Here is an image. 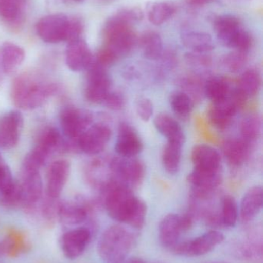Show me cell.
Segmentation results:
<instances>
[{
	"label": "cell",
	"mask_w": 263,
	"mask_h": 263,
	"mask_svg": "<svg viewBox=\"0 0 263 263\" xmlns=\"http://www.w3.org/2000/svg\"><path fill=\"white\" fill-rule=\"evenodd\" d=\"M247 53L234 50L226 54L222 58V65L225 70L233 73L239 72L245 67L247 63Z\"/></svg>",
	"instance_id": "cell-37"
},
{
	"label": "cell",
	"mask_w": 263,
	"mask_h": 263,
	"mask_svg": "<svg viewBox=\"0 0 263 263\" xmlns=\"http://www.w3.org/2000/svg\"><path fill=\"white\" fill-rule=\"evenodd\" d=\"M49 152L40 145H36L26 156L23 163V172H39V170L44 165Z\"/></svg>",
	"instance_id": "cell-36"
},
{
	"label": "cell",
	"mask_w": 263,
	"mask_h": 263,
	"mask_svg": "<svg viewBox=\"0 0 263 263\" xmlns=\"http://www.w3.org/2000/svg\"><path fill=\"white\" fill-rule=\"evenodd\" d=\"M114 15L123 21L132 25L143 20L144 12L139 7H125L117 11Z\"/></svg>",
	"instance_id": "cell-40"
},
{
	"label": "cell",
	"mask_w": 263,
	"mask_h": 263,
	"mask_svg": "<svg viewBox=\"0 0 263 263\" xmlns=\"http://www.w3.org/2000/svg\"><path fill=\"white\" fill-rule=\"evenodd\" d=\"M263 205V190L259 185L252 187L244 195L240 204L241 219L245 223L251 222L258 216Z\"/></svg>",
	"instance_id": "cell-21"
},
{
	"label": "cell",
	"mask_w": 263,
	"mask_h": 263,
	"mask_svg": "<svg viewBox=\"0 0 263 263\" xmlns=\"http://www.w3.org/2000/svg\"><path fill=\"white\" fill-rule=\"evenodd\" d=\"M137 45L145 58L157 60L163 53V43L160 35L154 31H146L137 40Z\"/></svg>",
	"instance_id": "cell-28"
},
{
	"label": "cell",
	"mask_w": 263,
	"mask_h": 263,
	"mask_svg": "<svg viewBox=\"0 0 263 263\" xmlns=\"http://www.w3.org/2000/svg\"><path fill=\"white\" fill-rule=\"evenodd\" d=\"M23 0H0V16L14 21L20 15Z\"/></svg>",
	"instance_id": "cell-38"
},
{
	"label": "cell",
	"mask_w": 263,
	"mask_h": 263,
	"mask_svg": "<svg viewBox=\"0 0 263 263\" xmlns=\"http://www.w3.org/2000/svg\"><path fill=\"white\" fill-rule=\"evenodd\" d=\"M25 52L21 47L14 43L6 42L2 47V66L3 72L10 74L15 72L23 63Z\"/></svg>",
	"instance_id": "cell-29"
},
{
	"label": "cell",
	"mask_w": 263,
	"mask_h": 263,
	"mask_svg": "<svg viewBox=\"0 0 263 263\" xmlns=\"http://www.w3.org/2000/svg\"><path fill=\"white\" fill-rule=\"evenodd\" d=\"M111 168L118 182L130 189L138 186L145 176V165L134 157L114 158L111 161Z\"/></svg>",
	"instance_id": "cell-7"
},
{
	"label": "cell",
	"mask_w": 263,
	"mask_h": 263,
	"mask_svg": "<svg viewBox=\"0 0 263 263\" xmlns=\"http://www.w3.org/2000/svg\"><path fill=\"white\" fill-rule=\"evenodd\" d=\"M262 86L261 75L256 69H250L242 73L238 89L248 98L258 94Z\"/></svg>",
	"instance_id": "cell-32"
},
{
	"label": "cell",
	"mask_w": 263,
	"mask_h": 263,
	"mask_svg": "<svg viewBox=\"0 0 263 263\" xmlns=\"http://www.w3.org/2000/svg\"><path fill=\"white\" fill-rule=\"evenodd\" d=\"M216 263H225V262H216Z\"/></svg>",
	"instance_id": "cell-50"
},
{
	"label": "cell",
	"mask_w": 263,
	"mask_h": 263,
	"mask_svg": "<svg viewBox=\"0 0 263 263\" xmlns=\"http://www.w3.org/2000/svg\"><path fill=\"white\" fill-rule=\"evenodd\" d=\"M262 123L260 117L250 115L244 118L241 123L242 139L249 144L255 142L260 137L262 133Z\"/></svg>",
	"instance_id": "cell-34"
},
{
	"label": "cell",
	"mask_w": 263,
	"mask_h": 263,
	"mask_svg": "<svg viewBox=\"0 0 263 263\" xmlns=\"http://www.w3.org/2000/svg\"><path fill=\"white\" fill-rule=\"evenodd\" d=\"M223 241L222 233L216 230H211L191 240L179 242L171 251L177 256L198 257L213 251Z\"/></svg>",
	"instance_id": "cell-6"
},
{
	"label": "cell",
	"mask_w": 263,
	"mask_h": 263,
	"mask_svg": "<svg viewBox=\"0 0 263 263\" xmlns=\"http://www.w3.org/2000/svg\"><path fill=\"white\" fill-rule=\"evenodd\" d=\"M89 216V209L80 202H66L59 205L58 218L64 226L74 227L86 222Z\"/></svg>",
	"instance_id": "cell-23"
},
{
	"label": "cell",
	"mask_w": 263,
	"mask_h": 263,
	"mask_svg": "<svg viewBox=\"0 0 263 263\" xmlns=\"http://www.w3.org/2000/svg\"><path fill=\"white\" fill-rule=\"evenodd\" d=\"M231 89L227 80L222 77H211L204 85V93L213 103L225 100Z\"/></svg>",
	"instance_id": "cell-30"
},
{
	"label": "cell",
	"mask_w": 263,
	"mask_h": 263,
	"mask_svg": "<svg viewBox=\"0 0 263 263\" xmlns=\"http://www.w3.org/2000/svg\"><path fill=\"white\" fill-rule=\"evenodd\" d=\"M23 127V117L19 111H9L0 118V148H15Z\"/></svg>",
	"instance_id": "cell-14"
},
{
	"label": "cell",
	"mask_w": 263,
	"mask_h": 263,
	"mask_svg": "<svg viewBox=\"0 0 263 263\" xmlns=\"http://www.w3.org/2000/svg\"><path fill=\"white\" fill-rule=\"evenodd\" d=\"M72 1H74V2H82V1H83V0H72Z\"/></svg>",
	"instance_id": "cell-49"
},
{
	"label": "cell",
	"mask_w": 263,
	"mask_h": 263,
	"mask_svg": "<svg viewBox=\"0 0 263 263\" xmlns=\"http://www.w3.org/2000/svg\"><path fill=\"white\" fill-rule=\"evenodd\" d=\"M88 70L85 96L86 100L93 103H102L110 92L111 78L106 69L93 62Z\"/></svg>",
	"instance_id": "cell-8"
},
{
	"label": "cell",
	"mask_w": 263,
	"mask_h": 263,
	"mask_svg": "<svg viewBox=\"0 0 263 263\" xmlns=\"http://www.w3.org/2000/svg\"><path fill=\"white\" fill-rule=\"evenodd\" d=\"M143 149V143L135 129L128 123L120 125L115 143V151L122 157H134Z\"/></svg>",
	"instance_id": "cell-18"
},
{
	"label": "cell",
	"mask_w": 263,
	"mask_h": 263,
	"mask_svg": "<svg viewBox=\"0 0 263 263\" xmlns=\"http://www.w3.org/2000/svg\"><path fill=\"white\" fill-rule=\"evenodd\" d=\"M83 28H84V26H83V23L80 18H69L66 41L71 42L81 38Z\"/></svg>",
	"instance_id": "cell-43"
},
{
	"label": "cell",
	"mask_w": 263,
	"mask_h": 263,
	"mask_svg": "<svg viewBox=\"0 0 263 263\" xmlns=\"http://www.w3.org/2000/svg\"><path fill=\"white\" fill-rule=\"evenodd\" d=\"M220 213L222 227H236L239 218V210L236 199L231 196H225L222 200V207Z\"/></svg>",
	"instance_id": "cell-35"
},
{
	"label": "cell",
	"mask_w": 263,
	"mask_h": 263,
	"mask_svg": "<svg viewBox=\"0 0 263 263\" xmlns=\"http://www.w3.org/2000/svg\"><path fill=\"white\" fill-rule=\"evenodd\" d=\"M91 237L92 231L88 227H79L66 232L60 239L63 255L69 259L80 257L89 245Z\"/></svg>",
	"instance_id": "cell-12"
},
{
	"label": "cell",
	"mask_w": 263,
	"mask_h": 263,
	"mask_svg": "<svg viewBox=\"0 0 263 263\" xmlns=\"http://www.w3.org/2000/svg\"><path fill=\"white\" fill-rule=\"evenodd\" d=\"M105 46L120 59L132 52L137 45V38L132 25L113 15L103 28Z\"/></svg>",
	"instance_id": "cell-4"
},
{
	"label": "cell",
	"mask_w": 263,
	"mask_h": 263,
	"mask_svg": "<svg viewBox=\"0 0 263 263\" xmlns=\"http://www.w3.org/2000/svg\"><path fill=\"white\" fill-rule=\"evenodd\" d=\"M68 24L69 18L63 14L46 15L37 23V34L48 43L66 41Z\"/></svg>",
	"instance_id": "cell-10"
},
{
	"label": "cell",
	"mask_w": 263,
	"mask_h": 263,
	"mask_svg": "<svg viewBox=\"0 0 263 263\" xmlns=\"http://www.w3.org/2000/svg\"><path fill=\"white\" fill-rule=\"evenodd\" d=\"M186 1L191 6H203V5L213 3L215 0H186Z\"/></svg>",
	"instance_id": "cell-47"
},
{
	"label": "cell",
	"mask_w": 263,
	"mask_h": 263,
	"mask_svg": "<svg viewBox=\"0 0 263 263\" xmlns=\"http://www.w3.org/2000/svg\"><path fill=\"white\" fill-rule=\"evenodd\" d=\"M188 182L192 186L196 199H208L212 193L219 186L222 182L220 170H208L194 168L188 176Z\"/></svg>",
	"instance_id": "cell-13"
},
{
	"label": "cell",
	"mask_w": 263,
	"mask_h": 263,
	"mask_svg": "<svg viewBox=\"0 0 263 263\" xmlns=\"http://www.w3.org/2000/svg\"><path fill=\"white\" fill-rule=\"evenodd\" d=\"M137 114L143 121L148 122L151 120L154 114V105L148 98H142L137 101Z\"/></svg>",
	"instance_id": "cell-42"
},
{
	"label": "cell",
	"mask_w": 263,
	"mask_h": 263,
	"mask_svg": "<svg viewBox=\"0 0 263 263\" xmlns=\"http://www.w3.org/2000/svg\"><path fill=\"white\" fill-rule=\"evenodd\" d=\"M213 25L219 42L224 46L235 50L241 34L245 29L240 20L234 15H220L214 20Z\"/></svg>",
	"instance_id": "cell-15"
},
{
	"label": "cell",
	"mask_w": 263,
	"mask_h": 263,
	"mask_svg": "<svg viewBox=\"0 0 263 263\" xmlns=\"http://www.w3.org/2000/svg\"><path fill=\"white\" fill-rule=\"evenodd\" d=\"M104 206L108 216L137 231L145 223L147 205L134 196L131 189L119 182H111L106 188Z\"/></svg>",
	"instance_id": "cell-1"
},
{
	"label": "cell",
	"mask_w": 263,
	"mask_h": 263,
	"mask_svg": "<svg viewBox=\"0 0 263 263\" xmlns=\"http://www.w3.org/2000/svg\"><path fill=\"white\" fill-rule=\"evenodd\" d=\"M21 205L29 213L35 210L43 193V182L39 172H23Z\"/></svg>",
	"instance_id": "cell-16"
},
{
	"label": "cell",
	"mask_w": 263,
	"mask_h": 263,
	"mask_svg": "<svg viewBox=\"0 0 263 263\" xmlns=\"http://www.w3.org/2000/svg\"><path fill=\"white\" fill-rule=\"evenodd\" d=\"M71 173V164L66 160H57L52 162L48 170L46 179V194L51 199L60 197L63 187Z\"/></svg>",
	"instance_id": "cell-19"
},
{
	"label": "cell",
	"mask_w": 263,
	"mask_h": 263,
	"mask_svg": "<svg viewBox=\"0 0 263 263\" xmlns=\"http://www.w3.org/2000/svg\"><path fill=\"white\" fill-rule=\"evenodd\" d=\"M94 62L92 52L87 43L80 38L68 42L66 51V63L68 68L74 72H80L89 69Z\"/></svg>",
	"instance_id": "cell-17"
},
{
	"label": "cell",
	"mask_w": 263,
	"mask_h": 263,
	"mask_svg": "<svg viewBox=\"0 0 263 263\" xmlns=\"http://www.w3.org/2000/svg\"><path fill=\"white\" fill-rule=\"evenodd\" d=\"M181 41L185 47L196 53H206L214 49L211 35L200 31H185L181 35Z\"/></svg>",
	"instance_id": "cell-25"
},
{
	"label": "cell",
	"mask_w": 263,
	"mask_h": 263,
	"mask_svg": "<svg viewBox=\"0 0 263 263\" xmlns=\"http://www.w3.org/2000/svg\"><path fill=\"white\" fill-rule=\"evenodd\" d=\"M176 12V6L173 2L151 1L147 3L146 13L148 20L155 26L163 24Z\"/></svg>",
	"instance_id": "cell-27"
},
{
	"label": "cell",
	"mask_w": 263,
	"mask_h": 263,
	"mask_svg": "<svg viewBox=\"0 0 263 263\" xmlns=\"http://www.w3.org/2000/svg\"><path fill=\"white\" fill-rule=\"evenodd\" d=\"M250 144L242 139H229L223 145V153L227 162L233 167H239L247 161Z\"/></svg>",
	"instance_id": "cell-26"
},
{
	"label": "cell",
	"mask_w": 263,
	"mask_h": 263,
	"mask_svg": "<svg viewBox=\"0 0 263 263\" xmlns=\"http://www.w3.org/2000/svg\"><path fill=\"white\" fill-rule=\"evenodd\" d=\"M128 263H145L142 260V259H138V258H134V259H131Z\"/></svg>",
	"instance_id": "cell-48"
},
{
	"label": "cell",
	"mask_w": 263,
	"mask_h": 263,
	"mask_svg": "<svg viewBox=\"0 0 263 263\" xmlns=\"http://www.w3.org/2000/svg\"><path fill=\"white\" fill-rule=\"evenodd\" d=\"M29 243L24 233L16 229L9 228L4 239L0 242V254L15 258L29 250Z\"/></svg>",
	"instance_id": "cell-22"
},
{
	"label": "cell",
	"mask_w": 263,
	"mask_h": 263,
	"mask_svg": "<svg viewBox=\"0 0 263 263\" xmlns=\"http://www.w3.org/2000/svg\"><path fill=\"white\" fill-rule=\"evenodd\" d=\"M60 142V133L54 128H48L40 136L37 145L52 153Z\"/></svg>",
	"instance_id": "cell-39"
},
{
	"label": "cell",
	"mask_w": 263,
	"mask_h": 263,
	"mask_svg": "<svg viewBox=\"0 0 263 263\" xmlns=\"http://www.w3.org/2000/svg\"><path fill=\"white\" fill-rule=\"evenodd\" d=\"M170 104L176 115L181 120H187L193 109L192 99L185 92H176L170 97Z\"/></svg>",
	"instance_id": "cell-33"
},
{
	"label": "cell",
	"mask_w": 263,
	"mask_h": 263,
	"mask_svg": "<svg viewBox=\"0 0 263 263\" xmlns=\"http://www.w3.org/2000/svg\"><path fill=\"white\" fill-rule=\"evenodd\" d=\"M136 240L135 232L124 226H111L99 239V256L107 263H122L134 248Z\"/></svg>",
	"instance_id": "cell-2"
},
{
	"label": "cell",
	"mask_w": 263,
	"mask_h": 263,
	"mask_svg": "<svg viewBox=\"0 0 263 263\" xmlns=\"http://www.w3.org/2000/svg\"><path fill=\"white\" fill-rule=\"evenodd\" d=\"M191 213L179 215L174 213L165 216L159 227V240L162 247L171 250L180 241L182 233L188 231L193 224Z\"/></svg>",
	"instance_id": "cell-5"
},
{
	"label": "cell",
	"mask_w": 263,
	"mask_h": 263,
	"mask_svg": "<svg viewBox=\"0 0 263 263\" xmlns=\"http://www.w3.org/2000/svg\"><path fill=\"white\" fill-rule=\"evenodd\" d=\"M92 120L91 112L73 106L63 108L60 114V126L63 134L77 140L89 128Z\"/></svg>",
	"instance_id": "cell-9"
},
{
	"label": "cell",
	"mask_w": 263,
	"mask_h": 263,
	"mask_svg": "<svg viewBox=\"0 0 263 263\" xmlns=\"http://www.w3.org/2000/svg\"><path fill=\"white\" fill-rule=\"evenodd\" d=\"M15 184L9 167L4 164H0V192L3 196L8 194L13 189Z\"/></svg>",
	"instance_id": "cell-41"
},
{
	"label": "cell",
	"mask_w": 263,
	"mask_h": 263,
	"mask_svg": "<svg viewBox=\"0 0 263 263\" xmlns=\"http://www.w3.org/2000/svg\"><path fill=\"white\" fill-rule=\"evenodd\" d=\"M117 60H118V57L113 51L108 49L106 46H103L97 53L95 62L97 64L106 69L108 66L114 64Z\"/></svg>",
	"instance_id": "cell-45"
},
{
	"label": "cell",
	"mask_w": 263,
	"mask_h": 263,
	"mask_svg": "<svg viewBox=\"0 0 263 263\" xmlns=\"http://www.w3.org/2000/svg\"><path fill=\"white\" fill-rule=\"evenodd\" d=\"M191 161L194 168L208 171L220 170V155L217 150L205 144H199L193 148Z\"/></svg>",
	"instance_id": "cell-20"
},
{
	"label": "cell",
	"mask_w": 263,
	"mask_h": 263,
	"mask_svg": "<svg viewBox=\"0 0 263 263\" xmlns=\"http://www.w3.org/2000/svg\"><path fill=\"white\" fill-rule=\"evenodd\" d=\"M102 103L111 110L118 111L125 107V99L119 92H110Z\"/></svg>",
	"instance_id": "cell-44"
},
{
	"label": "cell",
	"mask_w": 263,
	"mask_h": 263,
	"mask_svg": "<svg viewBox=\"0 0 263 263\" xmlns=\"http://www.w3.org/2000/svg\"><path fill=\"white\" fill-rule=\"evenodd\" d=\"M183 145L176 142H168L162 152V160L164 168L170 175L179 172L182 159Z\"/></svg>",
	"instance_id": "cell-31"
},
{
	"label": "cell",
	"mask_w": 263,
	"mask_h": 263,
	"mask_svg": "<svg viewBox=\"0 0 263 263\" xmlns=\"http://www.w3.org/2000/svg\"><path fill=\"white\" fill-rule=\"evenodd\" d=\"M154 124L156 129L168 139V142L184 145L185 136L183 129L171 116L165 114H159L154 119Z\"/></svg>",
	"instance_id": "cell-24"
},
{
	"label": "cell",
	"mask_w": 263,
	"mask_h": 263,
	"mask_svg": "<svg viewBox=\"0 0 263 263\" xmlns=\"http://www.w3.org/2000/svg\"><path fill=\"white\" fill-rule=\"evenodd\" d=\"M111 137V130L108 126L96 124L90 126L77 139L79 148L88 155L101 153Z\"/></svg>",
	"instance_id": "cell-11"
},
{
	"label": "cell",
	"mask_w": 263,
	"mask_h": 263,
	"mask_svg": "<svg viewBox=\"0 0 263 263\" xmlns=\"http://www.w3.org/2000/svg\"><path fill=\"white\" fill-rule=\"evenodd\" d=\"M57 89L54 84H44L34 76L23 73L12 82L11 97L17 107L34 109L41 106L46 98L54 94Z\"/></svg>",
	"instance_id": "cell-3"
},
{
	"label": "cell",
	"mask_w": 263,
	"mask_h": 263,
	"mask_svg": "<svg viewBox=\"0 0 263 263\" xmlns=\"http://www.w3.org/2000/svg\"><path fill=\"white\" fill-rule=\"evenodd\" d=\"M182 87L187 89V92H192V93H199V91L202 89L201 81L198 78H186L184 79L182 82ZM186 92V94L188 93Z\"/></svg>",
	"instance_id": "cell-46"
}]
</instances>
